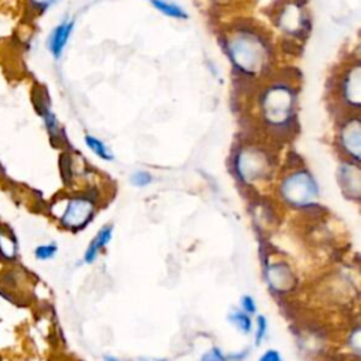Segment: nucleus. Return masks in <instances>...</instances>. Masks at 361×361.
<instances>
[{"label": "nucleus", "instance_id": "nucleus-8", "mask_svg": "<svg viewBox=\"0 0 361 361\" xmlns=\"http://www.w3.org/2000/svg\"><path fill=\"white\" fill-rule=\"evenodd\" d=\"M336 92L347 113H358L361 106V66L358 61L351 62L338 75Z\"/></svg>", "mask_w": 361, "mask_h": 361}, {"label": "nucleus", "instance_id": "nucleus-23", "mask_svg": "<svg viewBox=\"0 0 361 361\" xmlns=\"http://www.w3.org/2000/svg\"><path fill=\"white\" fill-rule=\"evenodd\" d=\"M241 307H243V312H245L247 314H252L257 310L255 302L250 295H245L241 298Z\"/></svg>", "mask_w": 361, "mask_h": 361}, {"label": "nucleus", "instance_id": "nucleus-9", "mask_svg": "<svg viewBox=\"0 0 361 361\" xmlns=\"http://www.w3.org/2000/svg\"><path fill=\"white\" fill-rule=\"evenodd\" d=\"M337 142L347 161L360 162L361 155V120L358 113H347L337 130Z\"/></svg>", "mask_w": 361, "mask_h": 361}, {"label": "nucleus", "instance_id": "nucleus-10", "mask_svg": "<svg viewBox=\"0 0 361 361\" xmlns=\"http://www.w3.org/2000/svg\"><path fill=\"white\" fill-rule=\"evenodd\" d=\"M73 30H75V20L65 17L59 23H56L48 32L47 39H45V47H47V51L49 52V55L55 61L62 58L65 48L72 37Z\"/></svg>", "mask_w": 361, "mask_h": 361}, {"label": "nucleus", "instance_id": "nucleus-3", "mask_svg": "<svg viewBox=\"0 0 361 361\" xmlns=\"http://www.w3.org/2000/svg\"><path fill=\"white\" fill-rule=\"evenodd\" d=\"M48 209L61 228L76 233L85 228L93 219L96 197L90 190L61 193L52 199Z\"/></svg>", "mask_w": 361, "mask_h": 361}, {"label": "nucleus", "instance_id": "nucleus-20", "mask_svg": "<svg viewBox=\"0 0 361 361\" xmlns=\"http://www.w3.org/2000/svg\"><path fill=\"white\" fill-rule=\"evenodd\" d=\"M130 182L137 188H144L152 182V175L147 171H135L131 173Z\"/></svg>", "mask_w": 361, "mask_h": 361}, {"label": "nucleus", "instance_id": "nucleus-27", "mask_svg": "<svg viewBox=\"0 0 361 361\" xmlns=\"http://www.w3.org/2000/svg\"><path fill=\"white\" fill-rule=\"evenodd\" d=\"M0 221H1V220H0Z\"/></svg>", "mask_w": 361, "mask_h": 361}, {"label": "nucleus", "instance_id": "nucleus-5", "mask_svg": "<svg viewBox=\"0 0 361 361\" xmlns=\"http://www.w3.org/2000/svg\"><path fill=\"white\" fill-rule=\"evenodd\" d=\"M278 193L286 204L305 209L314 204L319 197V186L305 166H293L281 176Z\"/></svg>", "mask_w": 361, "mask_h": 361}, {"label": "nucleus", "instance_id": "nucleus-4", "mask_svg": "<svg viewBox=\"0 0 361 361\" xmlns=\"http://www.w3.org/2000/svg\"><path fill=\"white\" fill-rule=\"evenodd\" d=\"M235 178L247 186L269 180L275 171V157L264 145L248 142L237 148L233 155Z\"/></svg>", "mask_w": 361, "mask_h": 361}, {"label": "nucleus", "instance_id": "nucleus-7", "mask_svg": "<svg viewBox=\"0 0 361 361\" xmlns=\"http://www.w3.org/2000/svg\"><path fill=\"white\" fill-rule=\"evenodd\" d=\"M274 24L292 38H303L309 31V17L303 0H282L272 14Z\"/></svg>", "mask_w": 361, "mask_h": 361}, {"label": "nucleus", "instance_id": "nucleus-21", "mask_svg": "<svg viewBox=\"0 0 361 361\" xmlns=\"http://www.w3.org/2000/svg\"><path fill=\"white\" fill-rule=\"evenodd\" d=\"M267 327H268V323H267L265 316L258 314L257 316V327H255V345H259L262 343V338L265 337V333H267Z\"/></svg>", "mask_w": 361, "mask_h": 361}, {"label": "nucleus", "instance_id": "nucleus-18", "mask_svg": "<svg viewBox=\"0 0 361 361\" xmlns=\"http://www.w3.org/2000/svg\"><path fill=\"white\" fill-rule=\"evenodd\" d=\"M56 254H58V244L55 241H48V243L38 244L32 250L34 258L39 262L51 261L56 257Z\"/></svg>", "mask_w": 361, "mask_h": 361}, {"label": "nucleus", "instance_id": "nucleus-11", "mask_svg": "<svg viewBox=\"0 0 361 361\" xmlns=\"http://www.w3.org/2000/svg\"><path fill=\"white\" fill-rule=\"evenodd\" d=\"M337 180L347 199L358 200L361 196V171L360 164L344 161L337 169Z\"/></svg>", "mask_w": 361, "mask_h": 361}, {"label": "nucleus", "instance_id": "nucleus-2", "mask_svg": "<svg viewBox=\"0 0 361 361\" xmlns=\"http://www.w3.org/2000/svg\"><path fill=\"white\" fill-rule=\"evenodd\" d=\"M296 89L292 82L272 80L258 94L259 120L272 137L292 134L296 120Z\"/></svg>", "mask_w": 361, "mask_h": 361}, {"label": "nucleus", "instance_id": "nucleus-16", "mask_svg": "<svg viewBox=\"0 0 361 361\" xmlns=\"http://www.w3.org/2000/svg\"><path fill=\"white\" fill-rule=\"evenodd\" d=\"M148 1L152 4L154 8H157L166 17L176 18V20L188 18V13L179 4L173 3V1H168V0H148Z\"/></svg>", "mask_w": 361, "mask_h": 361}, {"label": "nucleus", "instance_id": "nucleus-14", "mask_svg": "<svg viewBox=\"0 0 361 361\" xmlns=\"http://www.w3.org/2000/svg\"><path fill=\"white\" fill-rule=\"evenodd\" d=\"M111 235H113V226L107 224V226L102 227L97 231V234L93 237V240L89 243V245H87V248L85 251V255H83V261L86 264L94 262L99 251L109 244V241L111 240Z\"/></svg>", "mask_w": 361, "mask_h": 361}, {"label": "nucleus", "instance_id": "nucleus-24", "mask_svg": "<svg viewBox=\"0 0 361 361\" xmlns=\"http://www.w3.org/2000/svg\"><path fill=\"white\" fill-rule=\"evenodd\" d=\"M258 361H282V357L276 350H267Z\"/></svg>", "mask_w": 361, "mask_h": 361}, {"label": "nucleus", "instance_id": "nucleus-12", "mask_svg": "<svg viewBox=\"0 0 361 361\" xmlns=\"http://www.w3.org/2000/svg\"><path fill=\"white\" fill-rule=\"evenodd\" d=\"M265 278L269 288L276 293H288L296 285L295 274L286 262L271 264L265 271Z\"/></svg>", "mask_w": 361, "mask_h": 361}, {"label": "nucleus", "instance_id": "nucleus-15", "mask_svg": "<svg viewBox=\"0 0 361 361\" xmlns=\"http://www.w3.org/2000/svg\"><path fill=\"white\" fill-rule=\"evenodd\" d=\"M61 0H23L24 14L28 18H38L54 8Z\"/></svg>", "mask_w": 361, "mask_h": 361}, {"label": "nucleus", "instance_id": "nucleus-17", "mask_svg": "<svg viewBox=\"0 0 361 361\" xmlns=\"http://www.w3.org/2000/svg\"><path fill=\"white\" fill-rule=\"evenodd\" d=\"M83 140H85L86 147H87L96 157H99V158H102V159H104V161H111V159H113V152L109 149V147H107L100 138L87 134V135H85Z\"/></svg>", "mask_w": 361, "mask_h": 361}, {"label": "nucleus", "instance_id": "nucleus-19", "mask_svg": "<svg viewBox=\"0 0 361 361\" xmlns=\"http://www.w3.org/2000/svg\"><path fill=\"white\" fill-rule=\"evenodd\" d=\"M228 320L244 334L250 333L252 330V320L250 317V314H247L243 310H234L230 313Z\"/></svg>", "mask_w": 361, "mask_h": 361}, {"label": "nucleus", "instance_id": "nucleus-26", "mask_svg": "<svg viewBox=\"0 0 361 361\" xmlns=\"http://www.w3.org/2000/svg\"><path fill=\"white\" fill-rule=\"evenodd\" d=\"M104 361H123V360H118V358L111 357V355H106V357H104Z\"/></svg>", "mask_w": 361, "mask_h": 361}, {"label": "nucleus", "instance_id": "nucleus-22", "mask_svg": "<svg viewBox=\"0 0 361 361\" xmlns=\"http://www.w3.org/2000/svg\"><path fill=\"white\" fill-rule=\"evenodd\" d=\"M200 361H227V357L221 353L220 348L213 347L202 355Z\"/></svg>", "mask_w": 361, "mask_h": 361}, {"label": "nucleus", "instance_id": "nucleus-13", "mask_svg": "<svg viewBox=\"0 0 361 361\" xmlns=\"http://www.w3.org/2000/svg\"><path fill=\"white\" fill-rule=\"evenodd\" d=\"M20 257V243L16 231L0 221V262L6 267L14 265Z\"/></svg>", "mask_w": 361, "mask_h": 361}, {"label": "nucleus", "instance_id": "nucleus-1", "mask_svg": "<svg viewBox=\"0 0 361 361\" xmlns=\"http://www.w3.org/2000/svg\"><path fill=\"white\" fill-rule=\"evenodd\" d=\"M223 42L224 52L237 73L261 78L271 69V41L258 27L237 24L226 32Z\"/></svg>", "mask_w": 361, "mask_h": 361}, {"label": "nucleus", "instance_id": "nucleus-25", "mask_svg": "<svg viewBox=\"0 0 361 361\" xmlns=\"http://www.w3.org/2000/svg\"><path fill=\"white\" fill-rule=\"evenodd\" d=\"M141 361H166L165 358H141Z\"/></svg>", "mask_w": 361, "mask_h": 361}, {"label": "nucleus", "instance_id": "nucleus-6", "mask_svg": "<svg viewBox=\"0 0 361 361\" xmlns=\"http://www.w3.org/2000/svg\"><path fill=\"white\" fill-rule=\"evenodd\" d=\"M31 103L37 113V116L41 118L44 128L48 134L49 142L56 148H65L68 145L66 134L63 131V127L61 126L56 114L52 110L49 93L47 87L41 83H34L31 86Z\"/></svg>", "mask_w": 361, "mask_h": 361}]
</instances>
